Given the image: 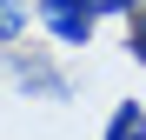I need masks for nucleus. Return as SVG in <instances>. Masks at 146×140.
Wrapping results in <instances>:
<instances>
[{"label": "nucleus", "instance_id": "f03ea898", "mask_svg": "<svg viewBox=\"0 0 146 140\" xmlns=\"http://www.w3.org/2000/svg\"><path fill=\"white\" fill-rule=\"evenodd\" d=\"M33 13L46 20V33H53L60 47H86L93 40V13L80 7V0H33Z\"/></svg>", "mask_w": 146, "mask_h": 140}, {"label": "nucleus", "instance_id": "20e7f679", "mask_svg": "<svg viewBox=\"0 0 146 140\" xmlns=\"http://www.w3.org/2000/svg\"><path fill=\"white\" fill-rule=\"evenodd\" d=\"M27 40V0H0V54Z\"/></svg>", "mask_w": 146, "mask_h": 140}, {"label": "nucleus", "instance_id": "423d86ee", "mask_svg": "<svg viewBox=\"0 0 146 140\" xmlns=\"http://www.w3.org/2000/svg\"><path fill=\"white\" fill-rule=\"evenodd\" d=\"M126 54H133V60L146 67V0H139V13L126 20Z\"/></svg>", "mask_w": 146, "mask_h": 140}, {"label": "nucleus", "instance_id": "7ed1b4c3", "mask_svg": "<svg viewBox=\"0 0 146 140\" xmlns=\"http://www.w3.org/2000/svg\"><path fill=\"white\" fill-rule=\"evenodd\" d=\"M100 140H146V107H139V100H119Z\"/></svg>", "mask_w": 146, "mask_h": 140}, {"label": "nucleus", "instance_id": "f257e3e1", "mask_svg": "<svg viewBox=\"0 0 146 140\" xmlns=\"http://www.w3.org/2000/svg\"><path fill=\"white\" fill-rule=\"evenodd\" d=\"M0 74L27 93V100H53V107H66V100H73V80H66L46 54H20V47H7V54H0Z\"/></svg>", "mask_w": 146, "mask_h": 140}, {"label": "nucleus", "instance_id": "39448f33", "mask_svg": "<svg viewBox=\"0 0 146 140\" xmlns=\"http://www.w3.org/2000/svg\"><path fill=\"white\" fill-rule=\"evenodd\" d=\"M80 7H86L93 20H133V13H139V0H80Z\"/></svg>", "mask_w": 146, "mask_h": 140}]
</instances>
